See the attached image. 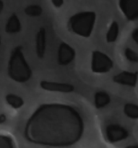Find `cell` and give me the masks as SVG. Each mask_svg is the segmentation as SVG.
<instances>
[{
	"mask_svg": "<svg viewBox=\"0 0 138 148\" xmlns=\"http://www.w3.org/2000/svg\"><path fill=\"white\" fill-rule=\"evenodd\" d=\"M4 7V4L2 1H0V14L1 13V12L3 11Z\"/></svg>",
	"mask_w": 138,
	"mask_h": 148,
	"instance_id": "cell-22",
	"label": "cell"
},
{
	"mask_svg": "<svg viewBox=\"0 0 138 148\" xmlns=\"http://www.w3.org/2000/svg\"><path fill=\"white\" fill-rule=\"evenodd\" d=\"M46 49V31L44 27H41L36 36V52L39 59L45 56Z\"/></svg>",
	"mask_w": 138,
	"mask_h": 148,
	"instance_id": "cell-10",
	"label": "cell"
},
{
	"mask_svg": "<svg viewBox=\"0 0 138 148\" xmlns=\"http://www.w3.org/2000/svg\"><path fill=\"white\" fill-rule=\"evenodd\" d=\"M132 38L134 40V41L138 45V27L133 30V33H132Z\"/></svg>",
	"mask_w": 138,
	"mask_h": 148,
	"instance_id": "cell-20",
	"label": "cell"
},
{
	"mask_svg": "<svg viewBox=\"0 0 138 148\" xmlns=\"http://www.w3.org/2000/svg\"><path fill=\"white\" fill-rule=\"evenodd\" d=\"M7 103L14 109H20L24 106V101L19 95L13 93H9L5 96Z\"/></svg>",
	"mask_w": 138,
	"mask_h": 148,
	"instance_id": "cell-14",
	"label": "cell"
},
{
	"mask_svg": "<svg viewBox=\"0 0 138 148\" xmlns=\"http://www.w3.org/2000/svg\"><path fill=\"white\" fill-rule=\"evenodd\" d=\"M126 148H138V145H129Z\"/></svg>",
	"mask_w": 138,
	"mask_h": 148,
	"instance_id": "cell-23",
	"label": "cell"
},
{
	"mask_svg": "<svg viewBox=\"0 0 138 148\" xmlns=\"http://www.w3.org/2000/svg\"><path fill=\"white\" fill-rule=\"evenodd\" d=\"M0 148H15L12 138L10 136L0 134Z\"/></svg>",
	"mask_w": 138,
	"mask_h": 148,
	"instance_id": "cell-17",
	"label": "cell"
},
{
	"mask_svg": "<svg viewBox=\"0 0 138 148\" xmlns=\"http://www.w3.org/2000/svg\"><path fill=\"white\" fill-rule=\"evenodd\" d=\"M51 3L53 4L55 8H60L64 4V1H62V0H52V1H51Z\"/></svg>",
	"mask_w": 138,
	"mask_h": 148,
	"instance_id": "cell-19",
	"label": "cell"
},
{
	"mask_svg": "<svg viewBox=\"0 0 138 148\" xmlns=\"http://www.w3.org/2000/svg\"><path fill=\"white\" fill-rule=\"evenodd\" d=\"M114 67V62L107 54L100 51H93L91 56V68L93 73L106 74Z\"/></svg>",
	"mask_w": 138,
	"mask_h": 148,
	"instance_id": "cell-4",
	"label": "cell"
},
{
	"mask_svg": "<svg viewBox=\"0 0 138 148\" xmlns=\"http://www.w3.org/2000/svg\"><path fill=\"white\" fill-rule=\"evenodd\" d=\"M129 136L128 130L119 124H109L106 127L105 138L110 144L124 141L128 138Z\"/></svg>",
	"mask_w": 138,
	"mask_h": 148,
	"instance_id": "cell-5",
	"label": "cell"
},
{
	"mask_svg": "<svg viewBox=\"0 0 138 148\" xmlns=\"http://www.w3.org/2000/svg\"><path fill=\"white\" fill-rule=\"evenodd\" d=\"M96 22L93 11H82L73 14L68 21V27L72 33L82 38L91 36Z\"/></svg>",
	"mask_w": 138,
	"mask_h": 148,
	"instance_id": "cell-3",
	"label": "cell"
},
{
	"mask_svg": "<svg viewBox=\"0 0 138 148\" xmlns=\"http://www.w3.org/2000/svg\"><path fill=\"white\" fill-rule=\"evenodd\" d=\"M138 81V72L122 71L113 77V82L123 86L135 88Z\"/></svg>",
	"mask_w": 138,
	"mask_h": 148,
	"instance_id": "cell-9",
	"label": "cell"
},
{
	"mask_svg": "<svg viewBox=\"0 0 138 148\" xmlns=\"http://www.w3.org/2000/svg\"><path fill=\"white\" fill-rule=\"evenodd\" d=\"M119 34V25L117 21H113L110 25L106 35V40L108 43H112L117 41Z\"/></svg>",
	"mask_w": 138,
	"mask_h": 148,
	"instance_id": "cell-13",
	"label": "cell"
},
{
	"mask_svg": "<svg viewBox=\"0 0 138 148\" xmlns=\"http://www.w3.org/2000/svg\"><path fill=\"white\" fill-rule=\"evenodd\" d=\"M0 46H1V37H0Z\"/></svg>",
	"mask_w": 138,
	"mask_h": 148,
	"instance_id": "cell-24",
	"label": "cell"
},
{
	"mask_svg": "<svg viewBox=\"0 0 138 148\" xmlns=\"http://www.w3.org/2000/svg\"><path fill=\"white\" fill-rule=\"evenodd\" d=\"M7 74L10 79L17 83H25L31 79L33 72L25 59L21 46L14 47L10 53Z\"/></svg>",
	"mask_w": 138,
	"mask_h": 148,
	"instance_id": "cell-2",
	"label": "cell"
},
{
	"mask_svg": "<svg viewBox=\"0 0 138 148\" xmlns=\"http://www.w3.org/2000/svg\"><path fill=\"white\" fill-rule=\"evenodd\" d=\"M85 122L79 111L68 104L40 105L25 125L23 135L28 143L43 147L65 148L79 143Z\"/></svg>",
	"mask_w": 138,
	"mask_h": 148,
	"instance_id": "cell-1",
	"label": "cell"
},
{
	"mask_svg": "<svg viewBox=\"0 0 138 148\" xmlns=\"http://www.w3.org/2000/svg\"><path fill=\"white\" fill-rule=\"evenodd\" d=\"M119 7L127 20H138V0H121L119 1Z\"/></svg>",
	"mask_w": 138,
	"mask_h": 148,
	"instance_id": "cell-7",
	"label": "cell"
},
{
	"mask_svg": "<svg viewBox=\"0 0 138 148\" xmlns=\"http://www.w3.org/2000/svg\"><path fill=\"white\" fill-rule=\"evenodd\" d=\"M6 120H7V117H6V116L4 115V114H0V124H4V123L6 121Z\"/></svg>",
	"mask_w": 138,
	"mask_h": 148,
	"instance_id": "cell-21",
	"label": "cell"
},
{
	"mask_svg": "<svg viewBox=\"0 0 138 148\" xmlns=\"http://www.w3.org/2000/svg\"><path fill=\"white\" fill-rule=\"evenodd\" d=\"M124 115L133 120L138 119V105L128 103L124 106L123 108Z\"/></svg>",
	"mask_w": 138,
	"mask_h": 148,
	"instance_id": "cell-15",
	"label": "cell"
},
{
	"mask_svg": "<svg viewBox=\"0 0 138 148\" xmlns=\"http://www.w3.org/2000/svg\"><path fill=\"white\" fill-rule=\"evenodd\" d=\"M40 88L49 92H62V93H70L75 90L74 85L69 83H64V82H52V81L42 80L41 81Z\"/></svg>",
	"mask_w": 138,
	"mask_h": 148,
	"instance_id": "cell-8",
	"label": "cell"
},
{
	"mask_svg": "<svg viewBox=\"0 0 138 148\" xmlns=\"http://www.w3.org/2000/svg\"><path fill=\"white\" fill-rule=\"evenodd\" d=\"M22 25L18 16L12 14L9 17L5 25V32L8 34H15L21 30Z\"/></svg>",
	"mask_w": 138,
	"mask_h": 148,
	"instance_id": "cell-11",
	"label": "cell"
},
{
	"mask_svg": "<svg viewBox=\"0 0 138 148\" xmlns=\"http://www.w3.org/2000/svg\"><path fill=\"white\" fill-rule=\"evenodd\" d=\"M111 103V96L107 92L104 90L98 91L94 95V106L97 109H101Z\"/></svg>",
	"mask_w": 138,
	"mask_h": 148,
	"instance_id": "cell-12",
	"label": "cell"
},
{
	"mask_svg": "<svg viewBox=\"0 0 138 148\" xmlns=\"http://www.w3.org/2000/svg\"><path fill=\"white\" fill-rule=\"evenodd\" d=\"M76 57L75 49L65 42L59 44L57 51V62L60 66H67L70 64Z\"/></svg>",
	"mask_w": 138,
	"mask_h": 148,
	"instance_id": "cell-6",
	"label": "cell"
},
{
	"mask_svg": "<svg viewBox=\"0 0 138 148\" xmlns=\"http://www.w3.org/2000/svg\"><path fill=\"white\" fill-rule=\"evenodd\" d=\"M124 56L127 60L132 63H138V53L130 48H126L124 50Z\"/></svg>",
	"mask_w": 138,
	"mask_h": 148,
	"instance_id": "cell-18",
	"label": "cell"
},
{
	"mask_svg": "<svg viewBox=\"0 0 138 148\" xmlns=\"http://www.w3.org/2000/svg\"><path fill=\"white\" fill-rule=\"evenodd\" d=\"M25 13L29 17H36L41 15L43 9L38 4H30L25 8Z\"/></svg>",
	"mask_w": 138,
	"mask_h": 148,
	"instance_id": "cell-16",
	"label": "cell"
}]
</instances>
